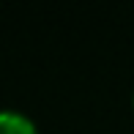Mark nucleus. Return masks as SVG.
<instances>
[{"mask_svg":"<svg viewBox=\"0 0 134 134\" xmlns=\"http://www.w3.org/2000/svg\"><path fill=\"white\" fill-rule=\"evenodd\" d=\"M0 134H38L33 120L14 109H0Z\"/></svg>","mask_w":134,"mask_h":134,"instance_id":"obj_1","label":"nucleus"}]
</instances>
